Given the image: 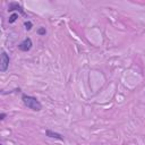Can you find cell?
<instances>
[{"label":"cell","mask_w":145,"mask_h":145,"mask_svg":"<svg viewBox=\"0 0 145 145\" xmlns=\"http://www.w3.org/2000/svg\"><path fill=\"white\" fill-rule=\"evenodd\" d=\"M8 11L9 12H11V11H18L20 15H25V11H24V9H23V7L18 3V2H10L9 5H8Z\"/></svg>","instance_id":"cell-4"},{"label":"cell","mask_w":145,"mask_h":145,"mask_svg":"<svg viewBox=\"0 0 145 145\" xmlns=\"http://www.w3.org/2000/svg\"><path fill=\"white\" fill-rule=\"evenodd\" d=\"M37 34H39V35H45V34H46L45 27H40V28L37 29Z\"/></svg>","instance_id":"cell-7"},{"label":"cell","mask_w":145,"mask_h":145,"mask_svg":"<svg viewBox=\"0 0 145 145\" xmlns=\"http://www.w3.org/2000/svg\"><path fill=\"white\" fill-rule=\"evenodd\" d=\"M24 25H25V28L27 29V31H29L31 28H32V26H33V24L29 22V20H27V22H25L24 23Z\"/></svg>","instance_id":"cell-8"},{"label":"cell","mask_w":145,"mask_h":145,"mask_svg":"<svg viewBox=\"0 0 145 145\" xmlns=\"http://www.w3.org/2000/svg\"><path fill=\"white\" fill-rule=\"evenodd\" d=\"M22 101H23L25 106H27L28 109H31L33 111H41L42 110L41 102L34 96H31V95H27V94H23L22 95Z\"/></svg>","instance_id":"cell-1"},{"label":"cell","mask_w":145,"mask_h":145,"mask_svg":"<svg viewBox=\"0 0 145 145\" xmlns=\"http://www.w3.org/2000/svg\"><path fill=\"white\" fill-rule=\"evenodd\" d=\"M45 135L50 138H54V139H58V140H63V136L59 133H56V131H52L50 129H46L45 130Z\"/></svg>","instance_id":"cell-5"},{"label":"cell","mask_w":145,"mask_h":145,"mask_svg":"<svg viewBox=\"0 0 145 145\" xmlns=\"http://www.w3.org/2000/svg\"><path fill=\"white\" fill-rule=\"evenodd\" d=\"M9 62H10L9 56L7 54V52L2 51L1 56H0V71L5 72L8 69V67H9Z\"/></svg>","instance_id":"cell-2"},{"label":"cell","mask_w":145,"mask_h":145,"mask_svg":"<svg viewBox=\"0 0 145 145\" xmlns=\"http://www.w3.org/2000/svg\"><path fill=\"white\" fill-rule=\"evenodd\" d=\"M17 18H18V14H17V12H14V14L9 17L8 23H9V24H12V23H15V22L17 20Z\"/></svg>","instance_id":"cell-6"},{"label":"cell","mask_w":145,"mask_h":145,"mask_svg":"<svg viewBox=\"0 0 145 145\" xmlns=\"http://www.w3.org/2000/svg\"><path fill=\"white\" fill-rule=\"evenodd\" d=\"M6 117H7V114H6L5 112H2V113L0 114V120H1V121H2V120H5V118H6Z\"/></svg>","instance_id":"cell-9"},{"label":"cell","mask_w":145,"mask_h":145,"mask_svg":"<svg viewBox=\"0 0 145 145\" xmlns=\"http://www.w3.org/2000/svg\"><path fill=\"white\" fill-rule=\"evenodd\" d=\"M0 145H3V144H0Z\"/></svg>","instance_id":"cell-10"},{"label":"cell","mask_w":145,"mask_h":145,"mask_svg":"<svg viewBox=\"0 0 145 145\" xmlns=\"http://www.w3.org/2000/svg\"><path fill=\"white\" fill-rule=\"evenodd\" d=\"M32 46H33V42H32V40H31L29 37H26L23 42H20V43L18 44V49H19L20 51H23V52L29 51V50L32 49Z\"/></svg>","instance_id":"cell-3"}]
</instances>
